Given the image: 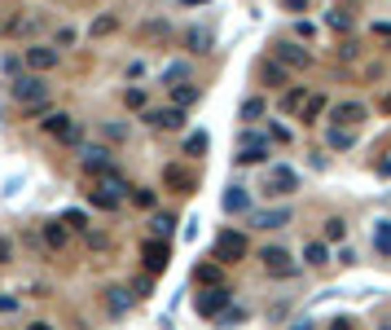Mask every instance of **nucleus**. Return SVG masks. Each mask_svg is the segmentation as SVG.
<instances>
[{"instance_id":"obj_49","label":"nucleus","mask_w":391,"mask_h":330,"mask_svg":"<svg viewBox=\"0 0 391 330\" xmlns=\"http://www.w3.org/2000/svg\"><path fill=\"white\" fill-rule=\"evenodd\" d=\"M27 330H53V326H49V322H35V326H27Z\"/></svg>"},{"instance_id":"obj_23","label":"nucleus","mask_w":391,"mask_h":330,"mask_svg":"<svg viewBox=\"0 0 391 330\" xmlns=\"http://www.w3.org/2000/svg\"><path fill=\"white\" fill-rule=\"evenodd\" d=\"M238 119L242 124H255V119H264V97H246L238 106Z\"/></svg>"},{"instance_id":"obj_20","label":"nucleus","mask_w":391,"mask_h":330,"mask_svg":"<svg viewBox=\"0 0 391 330\" xmlns=\"http://www.w3.org/2000/svg\"><path fill=\"white\" fill-rule=\"evenodd\" d=\"M259 79H264V84H286V66H281L277 57H268V62H259Z\"/></svg>"},{"instance_id":"obj_18","label":"nucleus","mask_w":391,"mask_h":330,"mask_svg":"<svg viewBox=\"0 0 391 330\" xmlns=\"http://www.w3.org/2000/svg\"><path fill=\"white\" fill-rule=\"evenodd\" d=\"M185 49H189V53H207V49H211V31H207V27H189V31H185Z\"/></svg>"},{"instance_id":"obj_26","label":"nucleus","mask_w":391,"mask_h":330,"mask_svg":"<svg viewBox=\"0 0 391 330\" xmlns=\"http://www.w3.org/2000/svg\"><path fill=\"white\" fill-rule=\"evenodd\" d=\"M374 246H378V255H391V220L374 225Z\"/></svg>"},{"instance_id":"obj_22","label":"nucleus","mask_w":391,"mask_h":330,"mask_svg":"<svg viewBox=\"0 0 391 330\" xmlns=\"http://www.w3.org/2000/svg\"><path fill=\"white\" fill-rule=\"evenodd\" d=\"M325 141H330V150H352L357 146V133H352V128H330Z\"/></svg>"},{"instance_id":"obj_9","label":"nucleus","mask_w":391,"mask_h":330,"mask_svg":"<svg viewBox=\"0 0 391 330\" xmlns=\"http://www.w3.org/2000/svg\"><path fill=\"white\" fill-rule=\"evenodd\" d=\"M141 255H146V269H150V273H163L168 260H172V246L163 242V238H150L146 246H141Z\"/></svg>"},{"instance_id":"obj_1","label":"nucleus","mask_w":391,"mask_h":330,"mask_svg":"<svg viewBox=\"0 0 391 330\" xmlns=\"http://www.w3.org/2000/svg\"><path fill=\"white\" fill-rule=\"evenodd\" d=\"M272 57H277L286 70H308L312 66V49H303L299 40H277L272 44Z\"/></svg>"},{"instance_id":"obj_31","label":"nucleus","mask_w":391,"mask_h":330,"mask_svg":"<svg viewBox=\"0 0 391 330\" xmlns=\"http://www.w3.org/2000/svg\"><path fill=\"white\" fill-rule=\"evenodd\" d=\"M123 101H128V110H146V88H128Z\"/></svg>"},{"instance_id":"obj_42","label":"nucleus","mask_w":391,"mask_h":330,"mask_svg":"<svg viewBox=\"0 0 391 330\" xmlns=\"http://www.w3.org/2000/svg\"><path fill=\"white\" fill-rule=\"evenodd\" d=\"M0 313H18V300L14 295H0Z\"/></svg>"},{"instance_id":"obj_5","label":"nucleus","mask_w":391,"mask_h":330,"mask_svg":"<svg viewBox=\"0 0 391 330\" xmlns=\"http://www.w3.org/2000/svg\"><path fill=\"white\" fill-rule=\"evenodd\" d=\"M22 62L40 75V70H53L57 62H62V49H53V44H31V49L22 53Z\"/></svg>"},{"instance_id":"obj_10","label":"nucleus","mask_w":391,"mask_h":330,"mask_svg":"<svg viewBox=\"0 0 391 330\" xmlns=\"http://www.w3.org/2000/svg\"><path fill=\"white\" fill-rule=\"evenodd\" d=\"M44 133H49V137H57V141H79V128H75V119H70L66 110L49 115V119H44Z\"/></svg>"},{"instance_id":"obj_40","label":"nucleus","mask_w":391,"mask_h":330,"mask_svg":"<svg viewBox=\"0 0 391 330\" xmlns=\"http://www.w3.org/2000/svg\"><path fill=\"white\" fill-rule=\"evenodd\" d=\"M272 141H277V146H286V141H290V128H281V124H272V133H268Z\"/></svg>"},{"instance_id":"obj_3","label":"nucleus","mask_w":391,"mask_h":330,"mask_svg":"<svg viewBox=\"0 0 391 330\" xmlns=\"http://www.w3.org/2000/svg\"><path fill=\"white\" fill-rule=\"evenodd\" d=\"M242 255H246V238L238 229H224L216 238V260L220 264H233V260H242Z\"/></svg>"},{"instance_id":"obj_52","label":"nucleus","mask_w":391,"mask_h":330,"mask_svg":"<svg viewBox=\"0 0 391 330\" xmlns=\"http://www.w3.org/2000/svg\"><path fill=\"white\" fill-rule=\"evenodd\" d=\"M383 330H391V322H387V326H383Z\"/></svg>"},{"instance_id":"obj_32","label":"nucleus","mask_w":391,"mask_h":330,"mask_svg":"<svg viewBox=\"0 0 391 330\" xmlns=\"http://www.w3.org/2000/svg\"><path fill=\"white\" fill-rule=\"evenodd\" d=\"M198 282H203V287H220V269L216 264H203V269H198Z\"/></svg>"},{"instance_id":"obj_25","label":"nucleus","mask_w":391,"mask_h":330,"mask_svg":"<svg viewBox=\"0 0 391 330\" xmlns=\"http://www.w3.org/2000/svg\"><path fill=\"white\" fill-rule=\"evenodd\" d=\"M352 18H357V14H352V9L334 5V9H330V14H325V27H330V31H348V27H352Z\"/></svg>"},{"instance_id":"obj_24","label":"nucleus","mask_w":391,"mask_h":330,"mask_svg":"<svg viewBox=\"0 0 391 330\" xmlns=\"http://www.w3.org/2000/svg\"><path fill=\"white\" fill-rule=\"evenodd\" d=\"M303 264H308V269H321V264H330L325 242H308V246H303Z\"/></svg>"},{"instance_id":"obj_17","label":"nucleus","mask_w":391,"mask_h":330,"mask_svg":"<svg viewBox=\"0 0 391 330\" xmlns=\"http://www.w3.org/2000/svg\"><path fill=\"white\" fill-rule=\"evenodd\" d=\"M106 309H110L114 317H123L128 309H132V295H128L123 287H110V291H106Z\"/></svg>"},{"instance_id":"obj_51","label":"nucleus","mask_w":391,"mask_h":330,"mask_svg":"<svg viewBox=\"0 0 391 330\" xmlns=\"http://www.w3.org/2000/svg\"><path fill=\"white\" fill-rule=\"evenodd\" d=\"M383 110H387V115H391V97H383Z\"/></svg>"},{"instance_id":"obj_43","label":"nucleus","mask_w":391,"mask_h":330,"mask_svg":"<svg viewBox=\"0 0 391 330\" xmlns=\"http://www.w3.org/2000/svg\"><path fill=\"white\" fill-rule=\"evenodd\" d=\"M294 31H299V40H312V35H317V27H312V22H299Z\"/></svg>"},{"instance_id":"obj_45","label":"nucleus","mask_w":391,"mask_h":330,"mask_svg":"<svg viewBox=\"0 0 391 330\" xmlns=\"http://www.w3.org/2000/svg\"><path fill=\"white\" fill-rule=\"evenodd\" d=\"M281 5H286L290 14H303V9H308V0H281Z\"/></svg>"},{"instance_id":"obj_30","label":"nucleus","mask_w":391,"mask_h":330,"mask_svg":"<svg viewBox=\"0 0 391 330\" xmlns=\"http://www.w3.org/2000/svg\"><path fill=\"white\" fill-rule=\"evenodd\" d=\"M308 101V88H286V97H281V110H303Z\"/></svg>"},{"instance_id":"obj_38","label":"nucleus","mask_w":391,"mask_h":330,"mask_svg":"<svg viewBox=\"0 0 391 330\" xmlns=\"http://www.w3.org/2000/svg\"><path fill=\"white\" fill-rule=\"evenodd\" d=\"M132 203L150 211V207H154V190H132Z\"/></svg>"},{"instance_id":"obj_11","label":"nucleus","mask_w":391,"mask_h":330,"mask_svg":"<svg viewBox=\"0 0 391 330\" xmlns=\"http://www.w3.org/2000/svg\"><path fill=\"white\" fill-rule=\"evenodd\" d=\"M330 119H334V128H357L365 119V106L361 101H339L334 110H330Z\"/></svg>"},{"instance_id":"obj_46","label":"nucleus","mask_w":391,"mask_h":330,"mask_svg":"<svg viewBox=\"0 0 391 330\" xmlns=\"http://www.w3.org/2000/svg\"><path fill=\"white\" fill-rule=\"evenodd\" d=\"M374 35H378V40H383V35L391 40V22H374Z\"/></svg>"},{"instance_id":"obj_48","label":"nucleus","mask_w":391,"mask_h":330,"mask_svg":"<svg viewBox=\"0 0 391 330\" xmlns=\"http://www.w3.org/2000/svg\"><path fill=\"white\" fill-rule=\"evenodd\" d=\"M378 176H391V155H387L383 163H378Z\"/></svg>"},{"instance_id":"obj_2","label":"nucleus","mask_w":391,"mask_h":330,"mask_svg":"<svg viewBox=\"0 0 391 330\" xmlns=\"http://www.w3.org/2000/svg\"><path fill=\"white\" fill-rule=\"evenodd\" d=\"M194 309H198V317H220L224 309H233L229 287H203V295L194 300Z\"/></svg>"},{"instance_id":"obj_16","label":"nucleus","mask_w":391,"mask_h":330,"mask_svg":"<svg viewBox=\"0 0 391 330\" xmlns=\"http://www.w3.org/2000/svg\"><path fill=\"white\" fill-rule=\"evenodd\" d=\"M198 97H203V88H198V84H172V106H176V110L194 106Z\"/></svg>"},{"instance_id":"obj_33","label":"nucleus","mask_w":391,"mask_h":330,"mask_svg":"<svg viewBox=\"0 0 391 330\" xmlns=\"http://www.w3.org/2000/svg\"><path fill=\"white\" fill-rule=\"evenodd\" d=\"M343 233H348V225H343L339 216H330V220H325V238H330V242H339Z\"/></svg>"},{"instance_id":"obj_19","label":"nucleus","mask_w":391,"mask_h":330,"mask_svg":"<svg viewBox=\"0 0 391 330\" xmlns=\"http://www.w3.org/2000/svg\"><path fill=\"white\" fill-rule=\"evenodd\" d=\"M84 168H88L92 176H97V172H101V176L114 172V168H110V150H84Z\"/></svg>"},{"instance_id":"obj_39","label":"nucleus","mask_w":391,"mask_h":330,"mask_svg":"<svg viewBox=\"0 0 391 330\" xmlns=\"http://www.w3.org/2000/svg\"><path fill=\"white\" fill-rule=\"evenodd\" d=\"M172 225H176L172 216H154V233H159V238H163V233H172Z\"/></svg>"},{"instance_id":"obj_29","label":"nucleus","mask_w":391,"mask_h":330,"mask_svg":"<svg viewBox=\"0 0 391 330\" xmlns=\"http://www.w3.org/2000/svg\"><path fill=\"white\" fill-rule=\"evenodd\" d=\"M207 146H211V141H207V133H189V137H185V155H189V159H198Z\"/></svg>"},{"instance_id":"obj_14","label":"nucleus","mask_w":391,"mask_h":330,"mask_svg":"<svg viewBox=\"0 0 391 330\" xmlns=\"http://www.w3.org/2000/svg\"><path fill=\"white\" fill-rule=\"evenodd\" d=\"M163 181H168L172 185V190H181V194H189V190H194V172H189V168H181V163H168V172H163Z\"/></svg>"},{"instance_id":"obj_21","label":"nucleus","mask_w":391,"mask_h":330,"mask_svg":"<svg viewBox=\"0 0 391 330\" xmlns=\"http://www.w3.org/2000/svg\"><path fill=\"white\" fill-rule=\"evenodd\" d=\"M325 106H330V101H325V93H308V101H303V110H299V119H303V124H312V119H317V115H321V110H325Z\"/></svg>"},{"instance_id":"obj_13","label":"nucleus","mask_w":391,"mask_h":330,"mask_svg":"<svg viewBox=\"0 0 391 330\" xmlns=\"http://www.w3.org/2000/svg\"><path fill=\"white\" fill-rule=\"evenodd\" d=\"M290 225V207H264L255 211V229H286Z\"/></svg>"},{"instance_id":"obj_6","label":"nucleus","mask_w":391,"mask_h":330,"mask_svg":"<svg viewBox=\"0 0 391 330\" xmlns=\"http://www.w3.org/2000/svg\"><path fill=\"white\" fill-rule=\"evenodd\" d=\"M294 185H299V176H294V168H286V163H277V168L268 172V185H264V194H272V198H286V194H294Z\"/></svg>"},{"instance_id":"obj_27","label":"nucleus","mask_w":391,"mask_h":330,"mask_svg":"<svg viewBox=\"0 0 391 330\" xmlns=\"http://www.w3.org/2000/svg\"><path fill=\"white\" fill-rule=\"evenodd\" d=\"M246 203H251L246 190H238V185H229V190H224V211H246Z\"/></svg>"},{"instance_id":"obj_8","label":"nucleus","mask_w":391,"mask_h":330,"mask_svg":"<svg viewBox=\"0 0 391 330\" xmlns=\"http://www.w3.org/2000/svg\"><path fill=\"white\" fill-rule=\"evenodd\" d=\"M44 79L40 75H22V79H14V97L22 101V106H44Z\"/></svg>"},{"instance_id":"obj_34","label":"nucleus","mask_w":391,"mask_h":330,"mask_svg":"<svg viewBox=\"0 0 391 330\" xmlns=\"http://www.w3.org/2000/svg\"><path fill=\"white\" fill-rule=\"evenodd\" d=\"M114 27H119V22H114V18H97V22H92V35H97V40H101V35H110Z\"/></svg>"},{"instance_id":"obj_50","label":"nucleus","mask_w":391,"mask_h":330,"mask_svg":"<svg viewBox=\"0 0 391 330\" xmlns=\"http://www.w3.org/2000/svg\"><path fill=\"white\" fill-rule=\"evenodd\" d=\"M181 5H207V0H181Z\"/></svg>"},{"instance_id":"obj_7","label":"nucleus","mask_w":391,"mask_h":330,"mask_svg":"<svg viewBox=\"0 0 391 330\" xmlns=\"http://www.w3.org/2000/svg\"><path fill=\"white\" fill-rule=\"evenodd\" d=\"M259 260H264V269H268L272 278H294V269H299V264L290 260V251H281V246H264V251H259Z\"/></svg>"},{"instance_id":"obj_44","label":"nucleus","mask_w":391,"mask_h":330,"mask_svg":"<svg viewBox=\"0 0 391 330\" xmlns=\"http://www.w3.org/2000/svg\"><path fill=\"white\" fill-rule=\"evenodd\" d=\"M330 330H357V326H352V317H334V322H330Z\"/></svg>"},{"instance_id":"obj_37","label":"nucleus","mask_w":391,"mask_h":330,"mask_svg":"<svg viewBox=\"0 0 391 330\" xmlns=\"http://www.w3.org/2000/svg\"><path fill=\"white\" fill-rule=\"evenodd\" d=\"M70 44H75V31L62 27V31H57V40H53V49H70Z\"/></svg>"},{"instance_id":"obj_41","label":"nucleus","mask_w":391,"mask_h":330,"mask_svg":"<svg viewBox=\"0 0 391 330\" xmlns=\"http://www.w3.org/2000/svg\"><path fill=\"white\" fill-rule=\"evenodd\" d=\"M66 229H84V211H66Z\"/></svg>"},{"instance_id":"obj_15","label":"nucleus","mask_w":391,"mask_h":330,"mask_svg":"<svg viewBox=\"0 0 391 330\" xmlns=\"http://www.w3.org/2000/svg\"><path fill=\"white\" fill-rule=\"evenodd\" d=\"M88 203H92V207H101V211H114V207H119V194H114V190H106V185L97 181V185L88 190Z\"/></svg>"},{"instance_id":"obj_36","label":"nucleus","mask_w":391,"mask_h":330,"mask_svg":"<svg viewBox=\"0 0 391 330\" xmlns=\"http://www.w3.org/2000/svg\"><path fill=\"white\" fill-rule=\"evenodd\" d=\"M233 322H246V309H224L220 313V326H233Z\"/></svg>"},{"instance_id":"obj_4","label":"nucleus","mask_w":391,"mask_h":330,"mask_svg":"<svg viewBox=\"0 0 391 330\" xmlns=\"http://www.w3.org/2000/svg\"><path fill=\"white\" fill-rule=\"evenodd\" d=\"M264 159H268V141L259 133H246L238 141V163H242V168H255V163H264Z\"/></svg>"},{"instance_id":"obj_35","label":"nucleus","mask_w":391,"mask_h":330,"mask_svg":"<svg viewBox=\"0 0 391 330\" xmlns=\"http://www.w3.org/2000/svg\"><path fill=\"white\" fill-rule=\"evenodd\" d=\"M189 75V66L185 62H176V66H168V70H163V79H168V88H172V79H185Z\"/></svg>"},{"instance_id":"obj_12","label":"nucleus","mask_w":391,"mask_h":330,"mask_svg":"<svg viewBox=\"0 0 391 330\" xmlns=\"http://www.w3.org/2000/svg\"><path fill=\"white\" fill-rule=\"evenodd\" d=\"M146 124L150 128H172V133H181V128H185V110H176V106H168V110H146Z\"/></svg>"},{"instance_id":"obj_47","label":"nucleus","mask_w":391,"mask_h":330,"mask_svg":"<svg viewBox=\"0 0 391 330\" xmlns=\"http://www.w3.org/2000/svg\"><path fill=\"white\" fill-rule=\"evenodd\" d=\"M0 264H9V238H0Z\"/></svg>"},{"instance_id":"obj_28","label":"nucleus","mask_w":391,"mask_h":330,"mask_svg":"<svg viewBox=\"0 0 391 330\" xmlns=\"http://www.w3.org/2000/svg\"><path fill=\"white\" fill-rule=\"evenodd\" d=\"M44 242H49L53 251H62V246H66V225H57V220H53V225H44Z\"/></svg>"}]
</instances>
